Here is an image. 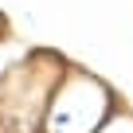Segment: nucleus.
Masks as SVG:
<instances>
[{
	"mask_svg": "<svg viewBox=\"0 0 133 133\" xmlns=\"http://www.w3.org/2000/svg\"><path fill=\"white\" fill-rule=\"evenodd\" d=\"M63 71L66 59L55 51H31L20 66H12L0 78V133H39Z\"/></svg>",
	"mask_w": 133,
	"mask_h": 133,
	"instance_id": "obj_1",
	"label": "nucleus"
},
{
	"mask_svg": "<svg viewBox=\"0 0 133 133\" xmlns=\"http://www.w3.org/2000/svg\"><path fill=\"white\" fill-rule=\"evenodd\" d=\"M114 106H117V94L94 71L66 63V71H63V78L51 90V102L43 110L39 133H94Z\"/></svg>",
	"mask_w": 133,
	"mask_h": 133,
	"instance_id": "obj_2",
	"label": "nucleus"
},
{
	"mask_svg": "<svg viewBox=\"0 0 133 133\" xmlns=\"http://www.w3.org/2000/svg\"><path fill=\"white\" fill-rule=\"evenodd\" d=\"M94 133H133V110L117 102V106L106 114V121H102Z\"/></svg>",
	"mask_w": 133,
	"mask_h": 133,
	"instance_id": "obj_3",
	"label": "nucleus"
}]
</instances>
